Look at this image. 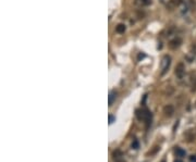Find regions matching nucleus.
Segmentation results:
<instances>
[{"label":"nucleus","mask_w":196,"mask_h":162,"mask_svg":"<svg viewBox=\"0 0 196 162\" xmlns=\"http://www.w3.org/2000/svg\"><path fill=\"white\" fill-rule=\"evenodd\" d=\"M135 115L136 119L139 121L146 122V127L148 128L151 124V120H153V114L150 111H148L147 109H137L135 111Z\"/></svg>","instance_id":"1"},{"label":"nucleus","mask_w":196,"mask_h":162,"mask_svg":"<svg viewBox=\"0 0 196 162\" xmlns=\"http://www.w3.org/2000/svg\"><path fill=\"white\" fill-rule=\"evenodd\" d=\"M170 64H171V58L169 56H165L162 58V61H161V75L166 74Z\"/></svg>","instance_id":"2"},{"label":"nucleus","mask_w":196,"mask_h":162,"mask_svg":"<svg viewBox=\"0 0 196 162\" xmlns=\"http://www.w3.org/2000/svg\"><path fill=\"white\" fill-rule=\"evenodd\" d=\"M176 75L178 78H183L184 75H185V65L183 62H180V63L176 66Z\"/></svg>","instance_id":"3"},{"label":"nucleus","mask_w":196,"mask_h":162,"mask_svg":"<svg viewBox=\"0 0 196 162\" xmlns=\"http://www.w3.org/2000/svg\"><path fill=\"white\" fill-rule=\"evenodd\" d=\"M181 44H182V39L180 37H176V38H173L172 40H170L169 47H170L171 49H177V48H179V47L181 46Z\"/></svg>","instance_id":"4"},{"label":"nucleus","mask_w":196,"mask_h":162,"mask_svg":"<svg viewBox=\"0 0 196 162\" xmlns=\"http://www.w3.org/2000/svg\"><path fill=\"white\" fill-rule=\"evenodd\" d=\"M163 113H165V115L168 117V118L172 117L173 113H174V107L172 104H168V106H166L163 108Z\"/></svg>","instance_id":"5"},{"label":"nucleus","mask_w":196,"mask_h":162,"mask_svg":"<svg viewBox=\"0 0 196 162\" xmlns=\"http://www.w3.org/2000/svg\"><path fill=\"white\" fill-rule=\"evenodd\" d=\"M181 3H182V0H169L168 3H167V7H168L169 9L172 10V9H174V8L179 7Z\"/></svg>","instance_id":"6"},{"label":"nucleus","mask_w":196,"mask_h":162,"mask_svg":"<svg viewBox=\"0 0 196 162\" xmlns=\"http://www.w3.org/2000/svg\"><path fill=\"white\" fill-rule=\"evenodd\" d=\"M174 153H176V156L179 157V158H183V157L186 156V151L180 147H177L176 150H174Z\"/></svg>","instance_id":"7"},{"label":"nucleus","mask_w":196,"mask_h":162,"mask_svg":"<svg viewBox=\"0 0 196 162\" xmlns=\"http://www.w3.org/2000/svg\"><path fill=\"white\" fill-rule=\"evenodd\" d=\"M115 98H117V92H115L114 90L110 91L109 97H108V103H109V106H112V103H113V101L115 100Z\"/></svg>","instance_id":"8"},{"label":"nucleus","mask_w":196,"mask_h":162,"mask_svg":"<svg viewBox=\"0 0 196 162\" xmlns=\"http://www.w3.org/2000/svg\"><path fill=\"white\" fill-rule=\"evenodd\" d=\"M125 25L124 24H119L118 26L115 27V32L117 33H119V34H123L125 32Z\"/></svg>","instance_id":"9"},{"label":"nucleus","mask_w":196,"mask_h":162,"mask_svg":"<svg viewBox=\"0 0 196 162\" xmlns=\"http://www.w3.org/2000/svg\"><path fill=\"white\" fill-rule=\"evenodd\" d=\"M136 3L141 4V6H149L151 3V0H136Z\"/></svg>","instance_id":"10"},{"label":"nucleus","mask_w":196,"mask_h":162,"mask_svg":"<svg viewBox=\"0 0 196 162\" xmlns=\"http://www.w3.org/2000/svg\"><path fill=\"white\" fill-rule=\"evenodd\" d=\"M132 148L133 149H139L140 148V143H139V140L137 139L133 140V143H132Z\"/></svg>","instance_id":"11"},{"label":"nucleus","mask_w":196,"mask_h":162,"mask_svg":"<svg viewBox=\"0 0 196 162\" xmlns=\"http://www.w3.org/2000/svg\"><path fill=\"white\" fill-rule=\"evenodd\" d=\"M120 157H122V152H121L120 150L114 151V152H113V158H114V159H119Z\"/></svg>","instance_id":"12"},{"label":"nucleus","mask_w":196,"mask_h":162,"mask_svg":"<svg viewBox=\"0 0 196 162\" xmlns=\"http://www.w3.org/2000/svg\"><path fill=\"white\" fill-rule=\"evenodd\" d=\"M109 124H112L114 121H115V117H113L112 114H109Z\"/></svg>","instance_id":"13"},{"label":"nucleus","mask_w":196,"mask_h":162,"mask_svg":"<svg viewBox=\"0 0 196 162\" xmlns=\"http://www.w3.org/2000/svg\"><path fill=\"white\" fill-rule=\"evenodd\" d=\"M192 91H196V78L194 80L193 84H192Z\"/></svg>","instance_id":"14"},{"label":"nucleus","mask_w":196,"mask_h":162,"mask_svg":"<svg viewBox=\"0 0 196 162\" xmlns=\"http://www.w3.org/2000/svg\"><path fill=\"white\" fill-rule=\"evenodd\" d=\"M190 162H196V156H191L190 157Z\"/></svg>","instance_id":"15"},{"label":"nucleus","mask_w":196,"mask_h":162,"mask_svg":"<svg viewBox=\"0 0 196 162\" xmlns=\"http://www.w3.org/2000/svg\"><path fill=\"white\" fill-rule=\"evenodd\" d=\"M117 162H125L124 160H117Z\"/></svg>","instance_id":"16"},{"label":"nucleus","mask_w":196,"mask_h":162,"mask_svg":"<svg viewBox=\"0 0 196 162\" xmlns=\"http://www.w3.org/2000/svg\"><path fill=\"white\" fill-rule=\"evenodd\" d=\"M176 162H182L181 160H176Z\"/></svg>","instance_id":"17"},{"label":"nucleus","mask_w":196,"mask_h":162,"mask_svg":"<svg viewBox=\"0 0 196 162\" xmlns=\"http://www.w3.org/2000/svg\"><path fill=\"white\" fill-rule=\"evenodd\" d=\"M161 162H166V160H165V159H163V160H162V161H161Z\"/></svg>","instance_id":"18"}]
</instances>
